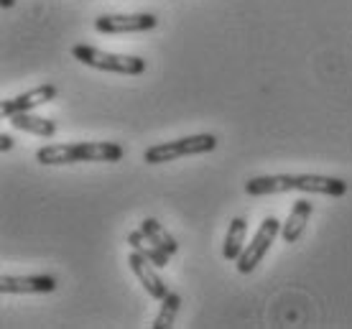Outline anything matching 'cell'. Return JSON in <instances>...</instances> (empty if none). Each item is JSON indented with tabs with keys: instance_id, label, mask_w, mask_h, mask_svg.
Listing matches in <instances>:
<instances>
[{
	"instance_id": "16",
	"label": "cell",
	"mask_w": 352,
	"mask_h": 329,
	"mask_svg": "<svg viewBox=\"0 0 352 329\" xmlns=\"http://www.w3.org/2000/svg\"><path fill=\"white\" fill-rule=\"evenodd\" d=\"M10 148H13V138L8 133H3L0 135V151H10Z\"/></svg>"
},
{
	"instance_id": "6",
	"label": "cell",
	"mask_w": 352,
	"mask_h": 329,
	"mask_svg": "<svg viewBox=\"0 0 352 329\" xmlns=\"http://www.w3.org/2000/svg\"><path fill=\"white\" fill-rule=\"evenodd\" d=\"M159 18L153 13H131V16H100L95 28L100 34H141L156 28Z\"/></svg>"
},
{
	"instance_id": "2",
	"label": "cell",
	"mask_w": 352,
	"mask_h": 329,
	"mask_svg": "<svg viewBox=\"0 0 352 329\" xmlns=\"http://www.w3.org/2000/svg\"><path fill=\"white\" fill-rule=\"evenodd\" d=\"M125 148L120 143H59L44 146L36 151V161L44 166H64V163H80V161H123Z\"/></svg>"
},
{
	"instance_id": "1",
	"label": "cell",
	"mask_w": 352,
	"mask_h": 329,
	"mask_svg": "<svg viewBox=\"0 0 352 329\" xmlns=\"http://www.w3.org/2000/svg\"><path fill=\"white\" fill-rule=\"evenodd\" d=\"M250 196L283 194V192H309V194L342 196L347 194V181L322 174H273V177H256L245 184Z\"/></svg>"
},
{
	"instance_id": "13",
	"label": "cell",
	"mask_w": 352,
	"mask_h": 329,
	"mask_svg": "<svg viewBox=\"0 0 352 329\" xmlns=\"http://www.w3.org/2000/svg\"><path fill=\"white\" fill-rule=\"evenodd\" d=\"M245 230L248 223L243 217H235L228 227V235H225V248H222V256L228 260H238L240 253H243V242H245Z\"/></svg>"
},
{
	"instance_id": "15",
	"label": "cell",
	"mask_w": 352,
	"mask_h": 329,
	"mask_svg": "<svg viewBox=\"0 0 352 329\" xmlns=\"http://www.w3.org/2000/svg\"><path fill=\"white\" fill-rule=\"evenodd\" d=\"M179 309H182V296L168 291V294L161 299V309H159L156 321H153V329H171L174 327V319H176V314H179Z\"/></svg>"
},
{
	"instance_id": "11",
	"label": "cell",
	"mask_w": 352,
	"mask_h": 329,
	"mask_svg": "<svg viewBox=\"0 0 352 329\" xmlns=\"http://www.w3.org/2000/svg\"><path fill=\"white\" fill-rule=\"evenodd\" d=\"M128 245H131L133 250L143 253V256H146V258H148L156 268H166L168 266V258H171V256H168L164 248H159L156 242H151V238L143 230L128 232Z\"/></svg>"
},
{
	"instance_id": "5",
	"label": "cell",
	"mask_w": 352,
	"mask_h": 329,
	"mask_svg": "<svg viewBox=\"0 0 352 329\" xmlns=\"http://www.w3.org/2000/svg\"><path fill=\"white\" fill-rule=\"evenodd\" d=\"M281 225L283 223H278L276 217H265L263 223H261L258 232L253 235V240L248 242V248H243V253H240V258H238L240 273H253V271H256L258 263L263 260V256L271 250L276 235L281 232Z\"/></svg>"
},
{
	"instance_id": "4",
	"label": "cell",
	"mask_w": 352,
	"mask_h": 329,
	"mask_svg": "<svg viewBox=\"0 0 352 329\" xmlns=\"http://www.w3.org/2000/svg\"><path fill=\"white\" fill-rule=\"evenodd\" d=\"M217 146V135L212 133H199V135H186L179 141L159 143L151 146L148 151L143 153L146 163H166V161H176L182 156H197V153H210Z\"/></svg>"
},
{
	"instance_id": "10",
	"label": "cell",
	"mask_w": 352,
	"mask_h": 329,
	"mask_svg": "<svg viewBox=\"0 0 352 329\" xmlns=\"http://www.w3.org/2000/svg\"><path fill=\"white\" fill-rule=\"evenodd\" d=\"M311 202L309 199H299L296 205L291 207V214H289V220L281 225V238L286 242H296L304 235V230H307V223H309V217H311Z\"/></svg>"
},
{
	"instance_id": "8",
	"label": "cell",
	"mask_w": 352,
	"mask_h": 329,
	"mask_svg": "<svg viewBox=\"0 0 352 329\" xmlns=\"http://www.w3.org/2000/svg\"><path fill=\"white\" fill-rule=\"evenodd\" d=\"M128 263H131V268H133V273L138 276V281L143 284V288L148 291L153 299H164V296L168 294V288H166V284L161 281V276H159V271H156V266L151 263L143 253H138V250H133L131 256H128Z\"/></svg>"
},
{
	"instance_id": "3",
	"label": "cell",
	"mask_w": 352,
	"mask_h": 329,
	"mask_svg": "<svg viewBox=\"0 0 352 329\" xmlns=\"http://www.w3.org/2000/svg\"><path fill=\"white\" fill-rule=\"evenodd\" d=\"M72 56H74L77 62L92 67V69L118 71V74H143V71H146V59H141V56L110 54V52H102V49H95V46H87V44L72 46Z\"/></svg>"
},
{
	"instance_id": "7",
	"label": "cell",
	"mask_w": 352,
	"mask_h": 329,
	"mask_svg": "<svg viewBox=\"0 0 352 329\" xmlns=\"http://www.w3.org/2000/svg\"><path fill=\"white\" fill-rule=\"evenodd\" d=\"M56 92H59V89L54 87V84H41V87L28 89V92L18 95V98L6 100V102H3V117H13V115H18V113H31L36 107L52 102V100L56 98Z\"/></svg>"
},
{
	"instance_id": "9",
	"label": "cell",
	"mask_w": 352,
	"mask_h": 329,
	"mask_svg": "<svg viewBox=\"0 0 352 329\" xmlns=\"http://www.w3.org/2000/svg\"><path fill=\"white\" fill-rule=\"evenodd\" d=\"M56 288L54 276H3L0 291L3 294H49Z\"/></svg>"
},
{
	"instance_id": "12",
	"label": "cell",
	"mask_w": 352,
	"mask_h": 329,
	"mask_svg": "<svg viewBox=\"0 0 352 329\" xmlns=\"http://www.w3.org/2000/svg\"><path fill=\"white\" fill-rule=\"evenodd\" d=\"M8 120H10V125H13L16 131H23V133H34V135H41V138H52V135L56 133V125H54V120L31 115V113H18V115L8 117Z\"/></svg>"
},
{
	"instance_id": "14",
	"label": "cell",
	"mask_w": 352,
	"mask_h": 329,
	"mask_svg": "<svg viewBox=\"0 0 352 329\" xmlns=\"http://www.w3.org/2000/svg\"><path fill=\"white\" fill-rule=\"evenodd\" d=\"M141 230L146 232V235H148L151 242H156L159 248L166 250L168 256H174L176 250H179V242H176L174 238L168 235L166 227H164V225H161L159 220H151V217H148V220H143V223H141Z\"/></svg>"
},
{
	"instance_id": "17",
	"label": "cell",
	"mask_w": 352,
	"mask_h": 329,
	"mask_svg": "<svg viewBox=\"0 0 352 329\" xmlns=\"http://www.w3.org/2000/svg\"><path fill=\"white\" fill-rule=\"evenodd\" d=\"M0 5H3V8H13V5H16V0H0Z\"/></svg>"
}]
</instances>
